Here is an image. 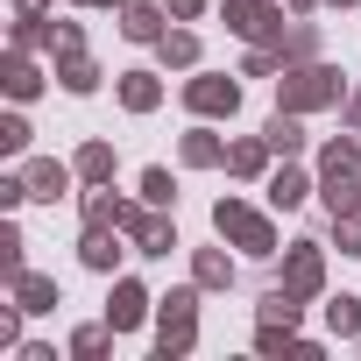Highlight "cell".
<instances>
[{
    "label": "cell",
    "mask_w": 361,
    "mask_h": 361,
    "mask_svg": "<svg viewBox=\"0 0 361 361\" xmlns=\"http://www.w3.org/2000/svg\"><path fill=\"white\" fill-rule=\"evenodd\" d=\"M340 99H347V78H340L333 64H319V57L283 64V78H276V106H290V114H326V106H340Z\"/></svg>",
    "instance_id": "6da1fadb"
},
{
    "label": "cell",
    "mask_w": 361,
    "mask_h": 361,
    "mask_svg": "<svg viewBox=\"0 0 361 361\" xmlns=\"http://www.w3.org/2000/svg\"><path fill=\"white\" fill-rule=\"evenodd\" d=\"M199 347V283L156 298V361H185Z\"/></svg>",
    "instance_id": "7a4b0ae2"
},
{
    "label": "cell",
    "mask_w": 361,
    "mask_h": 361,
    "mask_svg": "<svg viewBox=\"0 0 361 361\" xmlns=\"http://www.w3.org/2000/svg\"><path fill=\"white\" fill-rule=\"evenodd\" d=\"M213 234H220L227 248H241V255H276V220L255 213L248 199H220V206H213Z\"/></svg>",
    "instance_id": "3957f363"
},
{
    "label": "cell",
    "mask_w": 361,
    "mask_h": 361,
    "mask_svg": "<svg viewBox=\"0 0 361 361\" xmlns=\"http://www.w3.org/2000/svg\"><path fill=\"white\" fill-rule=\"evenodd\" d=\"M185 106H192L199 121H234V114H241V78L199 71V78H185Z\"/></svg>",
    "instance_id": "277c9868"
},
{
    "label": "cell",
    "mask_w": 361,
    "mask_h": 361,
    "mask_svg": "<svg viewBox=\"0 0 361 361\" xmlns=\"http://www.w3.org/2000/svg\"><path fill=\"white\" fill-rule=\"evenodd\" d=\"M121 234L135 241V255H170V248H177V220H170V206H149V199L121 220Z\"/></svg>",
    "instance_id": "5b68a950"
},
{
    "label": "cell",
    "mask_w": 361,
    "mask_h": 361,
    "mask_svg": "<svg viewBox=\"0 0 361 361\" xmlns=\"http://www.w3.org/2000/svg\"><path fill=\"white\" fill-rule=\"evenodd\" d=\"M227 29L241 36V43H283V8L276 0H227Z\"/></svg>",
    "instance_id": "8992f818"
},
{
    "label": "cell",
    "mask_w": 361,
    "mask_h": 361,
    "mask_svg": "<svg viewBox=\"0 0 361 361\" xmlns=\"http://www.w3.org/2000/svg\"><path fill=\"white\" fill-rule=\"evenodd\" d=\"M283 290H298V298H319L326 290V255H319V241H298L290 255H283V276H276Z\"/></svg>",
    "instance_id": "52a82bcc"
},
{
    "label": "cell",
    "mask_w": 361,
    "mask_h": 361,
    "mask_svg": "<svg viewBox=\"0 0 361 361\" xmlns=\"http://www.w3.org/2000/svg\"><path fill=\"white\" fill-rule=\"evenodd\" d=\"M149 305H156V298H149L135 276H121V283H114V298H106V326H114V333H135V326L149 319Z\"/></svg>",
    "instance_id": "ba28073f"
},
{
    "label": "cell",
    "mask_w": 361,
    "mask_h": 361,
    "mask_svg": "<svg viewBox=\"0 0 361 361\" xmlns=\"http://www.w3.org/2000/svg\"><path fill=\"white\" fill-rule=\"evenodd\" d=\"M22 177H29V199H43V206H57V199L71 192V177H78V170H71V163H57V156H43V163H29Z\"/></svg>",
    "instance_id": "9c48e42d"
},
{
    "label": "cell",
    "mask_w": 361,
    "mask_h": 361,
    "mask_svg": "<svg viewBox=\"0 0 361 361\" xmlns=\"http://www.w3.org/2000/svg\"><path fill=\"white\" fill-rule=\"evenodd\" d=\"M170 8H149V0H121V36L128 43H163Z\"/></svg>",
    "instance_id": "30bf717a"
},
{
    "label": "cell",
    "mask_w": 361,
    "mask_h": 361,
    "mask_svg": "<svg viewBox=\"0 0 361 361\" xmlns=\"http://www.w3.org/2000/svg\"><path fill=\"white\" fill-rule=\"evenodd\" d=\"M78 262H85L92 276H114V262H121V227H85V241H78Z\"/></svg>",
    "instance_id": "8fae6325"
},
{
    "label": "cell",
    "mask_w": 361,
    "mask_h": 361,
    "mask_svg": "<svg viewBox=\"0 0 361 361\" xmlns=\"http://www.w3.org/2000/svg\"><path fill=\"white\" fill-rule=\"evenodd\" d=\"M305 199H312V177L283 156V170H269V206H276V213H290V206H305Z\"/></svg>",
    "instance_id": "7c38bea8"
},
{
    "label": "cell",
    "mask_w": 361,
    "mask_h": 361,
    "mask_svg": "<svg viewBox=\"0 0 361 361\" xmlns=\"http://www.w3.org/2000/svg\"><path fill=\"white\" fill-rule=\"evenodd\" d=\"M71 170H78V185H114L121 156H114V142H85V149L71 156Z\"/></svg>",
    "instance_id": "4fadbf2b"
},
{
    "label": "cell",
    "mask_w": 361,
    "mask_h": 361,
    "mask_svg": "<svg viewBox=\"0 0 361 361\" xmlns=\"http://www.w3.org/2000/svg\"><path fill=\"white\" fill-rule=\"evenodd\" d=\"M0 85H8V99H15V106L43 92V71L29 64V50H8V64H0Z\"/></svg>",
    "instance_id": "5bb4252c"
},
{
    "label": "cell",
    "mask_w": 361,
    "mask_h": 361,
    "mask_svg": "<svg viewBox=\"0 0 361 361\" xmlns=\"http://www.w3.org/2000/svg\"><path fill=\"white\" fill-rule=\"evenodd\" d=\"M57 85L64 92H99V64L85 57V43L78 50H57Z\"/></svg>",
    "instance_id": "9a60e30c"
},
{
    "label": "cell",
    "mask_w": 361,
    "mask_h": 361,
    "mask_svg": "<svg viewBox=\"0 0 361 361\" xmlns=\"http://www.w3.org/2000/svg\"><path fill=\"white\" fill-rule=\"evenodd\" d=\"M121 106L128 114H156L163 106V78L156 71H121Z\"/></svg>",
    "instance_id": "2e32d148"
},
{
    "label": "cell",
    "mask_w": 361,
    "mask_h": 361,
    "mask_svg": "<svg viewBox=\"0 0 361 361\" xmlns=\"http://www.w3.org/2000/svg\"><path fill=\"white\" fill-rule=\"evenodd\" d=\"M269 135H248V142H227V170L234 177H269Z\"/></svg>",
    "instance_id": "e0dca14e"
},
{
    "label": "cell",
    "mask_w": 361,
    "mask_h": 361,
    "mask_svg": "<svg viewBox=\"0 0 361 361\" xmlns=\"http://www.w3.org/2000/svg\"><path fill=\"white\" fill-rule=\"evenodd\" d=\"M8 290H15V305H22V312H57V276L22 269V276H8Z\"/></svg>",
    "instance_id": "ac0fdd59"
},
{
    "label": "cell",
    "mask_w": 361,
    "mask_h": 361,
    "mask_svg": "<svg viewBox=\"0 0 361 361\" xmlns=\"http://www.w3.org/2000/svg\"><path fill=\"white\" fill-rule=\"evenodd\" d=\"M319 199H326V213H333V220L361 213V177H354V170H340V177H319Z\"/></svg>",
    "instance_id": "d6986e66"
},
{
    "label": "cell",
    "mask_w": 361,
    "mask_h": 361,
    "mask_svg": "<svg viewBox=\"0 0 361 361\" xmlns=\"http://www.w3.org/2000/svg\"><path fill=\"white\" fill-rule=\"evenodd\" d=\"M177 156H185L192 170H220V163H227V142H220L213 128H192L185 142H177Z\"/></svg>",
    "instance_id": "ffe728a7"
},
{
    "label": "cell",
    "mask_w": 361,
    "mask_h": 361,
    "mask_svg": "<svg viewBox=\"0 0 361 361\" xmlns=\"http://www.w3.org/2000/svg\"><path fill=\"white\" fill-rule=\"evenodd\" d=\"M262 135H269V149H276V156H298V149H305V114H290V106H276Z\"/></svg>",
    "instance_id": "44dd1931"
},
{
    "label": "cell",
    "mask_w": 361,
    "mask_h": 361,
    "mask_svg": "<svg viewBox=\"0 0 361 361\" xmlns=\"http://www.w3.org/2000/svg\"><path fill=\"white\" fill-rule=\"evenodd\" d=\"M192 283H199V290H227V283H234V262H227L220 248H199V255H192Z\"/></svg>",
    "instance_id": "7402d4cb"
},
{
    "label": "cell",
    "mask_w": 361,
    "mask_h": 361,
    "mask_svg": "<svg viewBox=\"0 0 361 361\" xmlns=\"http://www.w3.org/2000/svg\"><path fill=\"white\" fill-rule=\"evenodd\" d=\"M156 57H163L170 71H192V64H199V36H192V29H163Z\"/></svg>",
    "instance_id": "603a6c76"
},
{
    "label": "cell",
    "mask_w": 361,
    "mask_h": 361,
    "mask_svg": "<svg viewBox=\"0 0 361 361\" xmlns=\"http://www.w3.org/2000/svg\"><path fill=\"white\" fill-rule=\"evenodd\" d=\"M340 170H361V142H354V135H333V142L319 149V177H340Z\"/></svg>",
    "instance_id": "cb8c5ba5"
},
{
    "label": "cell",
    "mask_w": 361,
    "mask_h": 361,
    "mask_svg": "<svg viewBox=\"0 0 361 361\" xmlns=\"http://www.w3.org/2000/svg\"><path fill=\"white\" fill-rule=\"evenodd\" d=\"M326 326H333V340H361V298H326Z\"/></svg>",
    "instance_id": "d4e9b609"
},
{
    "label": "cell",
    "mask_w": 361,
    "mask_h": 361,
    "mask_svg": "<svg viewBox=\"0 0 361 361\" xmlns=\"http://www.w3.org/2000/svg\"><path fill=\"white\" fill-rule=\"evenodd\" d=\"M298 312H305V298H298V290H283V283L262 298V326H298Z\"/></svg>",
    "instance_id": "484cf974"
},
{
    "label": "cell",
    "mask_w": 361,
    "mask_h": 361,
    "mask_svg": "<svg viewBox=\"0 0 361 361\" xmlns=\"http://www.w3.org/2000/svg\"><path fill=\"white\" fill-rule=\"evenodd\" d=\"M106 347H114V326H78V333H71V354H78V361H99Z\"/></svg>",
    "instance_id": "4316f807"
},
{
    "label": "cell",
    "mask_w": 361,
    "mask_h": 361,
    "mask_svg": "<svg viewBox=\"0 0 361 361\" xmlns=\"http://www.w3.org/2000/svg\"><path fill=\"white\" fill-rule=\"evenodd\" d=\"M283 64H305V57H319V29H283Z\"/></svg>",
    "instance_id": "83f0119b"
},
{
    "label": "cell",
    "mask_w": 361,
    "mask_h": 361,
    "mask_svg": "<svg viewBox=\"0 0 361 361\" xmlns=\"http://www.w3.org/2000/svg\"><path fill=\"white\" fill-rule=\"evenodd\" d=\"M29 262H22V227L8 220V227H0V276H22Z\"/></svg>",
    "instance_id": "f1b7e54d"
},
{
    "label": "cell",
    "mask_w": 361,
    "mask_h": 361,
    "mask_svg": "<svg viewBox=\"0 0 361 361\" xmlns=\"http://www.w3.org/2000/svg\"><path fill=\"white\" fill-rule=\"evenodd\" d=\"M142 199H149V206H177V185H170V170H163V163L142 170Z\"/></svg>",
    "instance_id": "f546056e"
},
{
    "label": "cell",
    "mask_w": 361,
    "mask_h": 361,
    "mask_svg": "<svg viewBox=\"0 0 361 361\" xmlns=\"http://www.w3.org/2000/svg\"><path fill=\"white\" fill-rule=\"evenodd\" d=\"M22 149H29V121L8 114V121H0V156H22Z\"/></svg>",
    "instance_id": "4dcf8cb0"
},
{
    "label": "cell",
    "mask_w": 361,
    "mask_h": 361,
    "mask_svg": "<svg viewBox=\"0 0 361 361\" xmlns=\"http://www.w3.org/2000/svg\"><path fill=\"white\" fill-rule=\"evenodd\" d=\"M333 234H340V255H361V213H347V220H333Z\"/></svg>",
    "instance_id": "1f68e13d"
},
{
    "label": "cell",
    "mask_w": 361,
    "mask_h": 361,
    "mask_svg": "<svg viewBox=\"0 0 361 361\" xmlns=\"http://www.w3.org/2000/svg\"><path fill=\"white\" fill-rule=\"evenodd\" d=\"M29 199V177H0V213H15Z\"/></svg>",
    "instance_id": "d6a6232c"
},
{
    "label": "cell",
    "mask_w": 361,
    "mask_h": 361,
    "mask_svg": "<svg viewBox=\"0 0 361 361\" xmlns=\"http://www.w3.org/2000/svg\"><path fill=\"white\" fill-rule=\"evenodd\" d=\"M163 8H170V22H199V15L213 8V0H163Z\"/></svg>",
    "instance_id": "836d02e7"
},
{
    "label": "cell",
    "mask_w": 361,
    "mask_h": 361,
    "mask_svg": "<svg viewBox=\"0 0 361 361\" xmlns=\"http://www.w3.org/2000/svg\"><path fill=\"white\" fill-rule=\"evenodd\" d=\"M22 319H29L22 305H15V312H0V347H15V340H22Z\"/></svg>",
    "instance_id": "e575fe53"
},
{
    "label": "cell",
    "mask_w": 361,
    "mask_h": 361,
    "mask_svg": "<svg viewBox=\"0 0 361 361\" xmlns=\"http://www.w3.org/2000/svg\"><path fill=\"white\" fill-rule=\"evenodd\" d=\"M78 43H85V29H78V22H57V50H78ZM57 50H50V57H57Z\"/></svg>",
    "instance_id": "d590c367"
},
{
    "label": "cell",
    "mask_w": 361,
    "mask_h": 361,
    "mask_svg": "<svg viewBox=\"0 0 361 361\" xmlns=\"http://www.w3.org/2000/svg\"><path fill=\"white\" fill-rule=\"evenodd\" d=\"M347 128H361V92H347Z\"/></svg>",
    "instance_id": "8d00e7d4"
},
{
    "label": "cell",
    "mask_w": 361,
    "mask_h": 361,
    "mask_svg": "<svg viewBox=\"0 0 361 361\" xmlns=\"http://www.w3.org/2000/svg\"><path fill=\"white\" fill-rule=\"evenodd\" d=\"M15 8H22V15H43V0H15Z\"/></svg>",
    "instance_id": "74e56055"
},
{
    "label": "cell",
    "mask_w": 361,
    "mask_h": 361,
    "mask_svg": "<svg viewBox=\"0 0 361 361\" xmlns=\"http://www.w3.org/2000/svg\"><path fill=\"white\" fill-rule=\"evenodd\" d=\"M326 8H361V0H326Z\"/></svg>",
    "instance_id": "f35d334b"
},
{
    "label": "cell",
    "mask_w": 361,
    "mask_h": 361,
    "mask_svg": "<svg viewBox=\"0 0 361 361\" xmlns=\"http://www.w3.org/2000/svg\"><path fill=\"white\" fill-rule=\"evenodd\" d=\"M78 8H114V0H78Z\"/></svg>",
    "instance_id": "ab89813d"
}]
</instances>
